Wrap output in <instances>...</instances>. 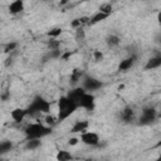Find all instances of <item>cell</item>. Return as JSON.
<instances>
[{"label": "cell", "mask_w": 161, "mask_h": 161, "mask_svg": "<svg viewBox=\"0 0 161 161\" xmlns=\"http://www.w3.org/2000/svg\"><path fill=\"white\" fill-rule=\"evenodd\" d=\"M49 133H52V127H45L40 123H30L25 128V135L28 140L42 138L44 136H48Z\"/></svg>", "instance_id": "1"}, {"label": "cell", "mask_w": 161, "mask_h": 161, "mask_svg": "<svg viewBox=\"0 0 161 161\" xmlns=\"http://www.w3.org/2000/svg\"><path fill=\"white\" fill-rule=\"evenodd\" d=\"M58 107H59V112H58V121H63L67 117H69L78 107V104L73 103L72 101H69L67 97H60V99L58 101Z\"/></svg>", "instance_id": "2"}, {"label": "cell", "mask_w": 161, "mask_h": 161, "mask_svg": "<svg viewBox=\"0 0 161 161\" xmlns=\"http://www.w3.org/2000/svg\"><path fill=\"white\" fill-rule=\"evenodd\" d=\"M50 108V103L48 101H45L42 97H35L34 101L30 103V106L26 109V114H35V113H40V112H49Z\"/></svg>", "instance_id": "3"}, {"label": "cell", "mask_w": 161, "mask_h": 161, "mask_svg": "<svg viewBox=\"0 0 161 161\" xmlns=\"http://www.w3.org/2000/svg\"><path fill=\"white\" fill-rule=\"evenodd\" d=\"M156 119V111L155 108L146 107L142 109V116L140 117L138 125H150Z\"/></svg>", "instance_id": "4"}, {"label": "cell", "mask_w": 161, "mask_h": 161, "mask_svg": "<svg viewBox=\"0 0 161 161\" xmlns=\"http://www.w3.org/2000/svg\"><path fill=\"white\" fill-rule=\"evenodd\" d=\"M80 141L88 146H97L99 142V136L96 132H83L80 135Z\"/></svg>", "instance_id": "5"}, {"label": "cell", "mask_w": 161, "mask_h": 161, "mask_svg": "<svg viewBox=\"0 0 161 161\" xmlns=\"http://www.w3.org/2000/svg\"><path fill=\"white\" fill-rule=\"evenodd\" d=\"M102 86H103L102 82L93 77H86L83 80V89H86V91H97Z\"/></svg>", "instance_id": "6"}, {"label": "cell", "mask_w": 161, "mask_h": 161, "mask_svg": "<svg viewBox=\"0 0 161 161\" xmlns=\"http://www.w3.org/2000/svg\"><path fill=\"white\" fill-rule=\"evenodd\" d=\"M78 106L83 107V108H86V109L92 111V109L94 108V96H92L91 93H84V94L80 97V99H79V102H78Z\"/></svg>", "instance_id": "7"}, {"label": "cell", "mask_w": 161, "mask_h": 161, "mask_svg": "<svg viewBox=\"0 0 161 161\" xmlns=\"http://www.w3.org/2000/svg\"><path fill=\"white\" fill-rule=\"evenodd\" d=\"M86 93V91L83 89V88H80V87H78V88H74V89H72V91H69V93L65 96L69 101H72L73 103H75V104H78V102H79V99H80V97L83 96Z\"/></svg>", "instance_id": "8"}, {"label": "cell", "mask_w": 161, "mask_h": 161, "mask_svg": "<svg viewBox=\"0 0 161 161\" xmlns=\"http://www.w3.org/2000/svg\"><path fill=\"white\" fill-rule=\"evenodd\" d=\"M24 10V3L21 0H15L9 5V11L11 14H19Z\"/></svg>", "instance_id": "9"}, {"label": "cell", "mask_w": 161, "mask_h": 161, "mask_svg": "<svg viewBox=\"0 0 161 161\" xmlns=\"http://www.w3.org/2000/svg\"><path fill=\"white\" fill-rule=\"evenodd\" d=\"M87 127H88V121H77L74 123V126L72 127L70 132L72 133H77V132H82L83 133V132H86Z\"/></svg>", "instance_id": "10"}, {"label": "cell", "mask_w": 161, "mask_h": 161, "mask_svg": "<svg viewBox=\"0 0 161 161\" xmlns=\"http://www.w3.org/2000/svg\"><path fill=\"white\" fill-rule=\"evenodd\" d=\"M25 116H26V109H23V108H15L11 112V118L15 122H21Z\"/></svg>", "instance_id": "11"}, {"label": "cell", "mask_w": 161, "mask_h": 161, "mask_svg": "<svg viewBox=\"0 0 161 161\" xmlns=\"http://www.w3.org/2000/svg\"><path fill=\"white\" fill-rule=\"evenodd\" d=\"M160 65H161V57H153V58H151V59L147 62V64L145 65V69H146V70H150V69L157 68V67H160Z\"/></svg>", "instance_id": "12"}, {"label": "cell", "mask_w": 161, "mask_h": 161, "mask_svg": "<svg viewBox=\"0 0 161 161\" xmlns=\"http://www.w3.org/2000/svg\"><path fill=\"white\" fill-rule=\"evenodd\" d=\"M133 63H135V57L126 58V59H123V60L119 63L118 69H119V70H127V69H130V68L133 65Z\"/></svg>", "instance_id": "13"}, {"label": "cell", "mask_w": 161, "mask_h": 161, "mask_svg": "<svg viewBox=\"0 0 161 161\" xmlns=\"http://www.w3.org/2000/svg\"><path fill=\"white\" fill-rule=\"evenodd\" d=\"M121 118H122L125 122L132 121V118H133V109L130 108V107H126V108L121 112Z\"/></svg>", "instance_id": "14"}, {"label": "cell", "mask_w": 161, "mask_h": 161, "mask_svg": "<svg viewBox=\"0 0 161 161\" xmlns=\"http://www.w3.org/2000/svg\"><path fill=\"white\" fill-rule=\"evenodd\" d=\"M72 160V155L70 152L65 151V150H60L57 153V161H70Z\"/></svg>", "instance_id": "15"}, {"label": "cell", "mask_w": 161, "mask_h": 161, "mask_svg": "<svg viewBox=\"0 0 161 161\" xmlns=\"http://www.w3.org/2000/svg\"><path fill=\"white\" fill-rule=\"evenodd\" d=\"M40 138H31V140H28L26 141V145H25V148L26 150H35L40 146Z\"/></svg>", "instance_id": "16"}, {"label": "cell", "mask_w": 161, "mask_h": 161, "mask_svg": "<svg viewBox=\"0 0 161 161\" xmlns=\"http://www.w3.org/2000/svg\"><path fill=\"white\" fill-rule=\"evenodd\" d=\"M13 148V143L10 141H0V155H4L6 152H9Z\"/></svg>", "instance_id": "17"}, {"label": "cell", "mask_w": 161, "mask_h": 161, "mask_svg": "<svg viewBox=\"0 0 161 161\" xmlns=\"http://www.w3.org/2000/svg\"><path fill=\"white\" fill-rule=\"evenodd\" d=\"M108 15H106V14H103V13H96L91 19H89V24H97V23H99V21H102V20H104L106 18H107Z\"/></svg>", "instance_id": "18"}, {"label": "cell", "mask_w": 161, "mask_h": 161, "mask_svg": "<svg viewBox=\"0 0 161 161\" xmlns=\"http://www.w3.org/2000/svg\"><path fill=\"white\" fill-rule=\"evenodd\" d=\"M112 11H113V8H112V5H111L109 3H103V4H101V6H99V13H103V14H106V15H109Z\"/></svg>", "instance_id": "19"}, {"label": "cell", "mask_w": 161, "mask_h": 161, "mask_svg": "<svg viewBox=\"0 0 161 161\" xmlns=\"http://www.w3.org/2000/svg\"><path fill=\"white\" fill-rule=\"evenodd\" d=\"M107 44H108L109 47H116V45L119 44V38H118L117 35H109V36L107 38Z\"/></svg>", "instance_id": "20"}, {"label": "cell", "mask_w": 161, "mask_h": 161, "mask_svg": "<svg viewBox=\"0 0 161 161\" xmlns=\"http://www.w3.org/2000/svg\"><path fill=\"white\" fill-rule=\"evenodd\" d=\"M80 77H82V72L79 69H74L73 73H72V75H70V82L72 83H75V82H78L80 79Z\"/></svg>", "instance_id": "21"}, {"label": "cell", "mask_w": 161, "mask_h": 161, "mask_svg": "<svg viewBox=\"0 0 161 161\" xmlns=\"http://www.w3.org/2000/svg\"><path fill=\"white\" fill-rule=\"evenodd\" d=\"M60 34H62V29H60V28H54V29H52V30L48 31V35H49L50 38H57V36H59Z\"/></svg>", "instance_id": "22"}, {"label": "cell", "mask_w": 161, "mask_h": 161, "mask_svg": "<svg viewBox=\"0 0 161 161\" xmlns=\"http://www.w3.org/2000/svg\"><path fill=\"white\" fill-rule=\"evenodd\" d=\"M59 45H60V43H59L58 40H49V42H48V47H49L50 50H55V49H58Z\"/></svg>", "instance_id": "23"}, {"label": "cell", "mask_w": 161, "mask_h": 161, "mask_svg": "<svg viewBox=\"0 0 161 161\" xmlns=\"http://www.w3.org/2000/svg\"><path fill=\"white\" fill-rule=\"evenodd\" d=\"M45 122L52 127V126H54V125L57 123V118H55L54 116H47V117H45Z\"/></svg>", "instance_id": "24"}, {"label": "cell", "mask_w": 161, "mask_h": 161, "mask_svg": "<svg viewBox=\"0 0 161 161\" xmlns=\"http://www.w3.org/2000/svg\"><path fill=\"white\" fill-rule=\"evenodd\" d=\"M62 54H60V50L59 49H55V50H50L49 52V58H59Z\"/></svg>", "instance_id": "25"}, {"label": "cell", "mask_w": 161, "mask_h": 161, "mask_svg": "<svg viewBox=\"0 0 161 161\" xmlns=\"http://www.w3.org/2000/svg\"><path fill=\"white\" fill-rule=\"evenodd\" d=\"M18 47V44L16 43H9L6 47H5V50L4 52H6V53H9V52H11V50H14L15 48Z\"/></svg>", "instance_id": "26"}, {"label": "cell", "mask_w": 161, "mask_h": 161, "mask_svg": "<svg viewBox=\"0 0 161 161\" xmlns=\"http://www.w3.org/2000/svg\"><path fill=\"white\" fill-rule=\"evenodd\" d=\"M93 57H94V60H96V62H99V60L103 59V54H102L99 50H96V52L93 53Z\"/></svg>", "instance_id": "27"}, {"label": "cell", "mask_w": 161, "mask_h": 161, "mask_svg": "<svg viewBox=\"0 0 161 161\" xmlns=\"http://www.w3.org/2000/svg\"><path fill=\"white\" fill-rule=\"evenodd\" d=\"M70 26H72V28H75V29H79V28H80V21H79V19H74V20L70 23Z\"/></svg>", "instance_id": "28"}, {"label": "cell", "mask_w": 161, "mask_h": 161, "mask_svg": "<svg viewBox=\"0 0 161 161\" xmlns=\"http://www.w3.org/2000/svg\"><path fill=\"white\" fill-rule=\"evenodd\" d=\"M75 36H77V39H83L84 38V31L79 28V29H77V34H75Z\"/></svg>", "instance_id": "29"}, {"label": "cell", "mask_w": 161, "mask_h": 161, "mask_svg": "<svg viewBox=\"0 0 161 161\" xmlns=\"http://www.w3.org/2000/svg\"><path fill=\"white\" fill-rule=\"evenodd\" d=\"M73 53H74V52H67V53L62 54V55H60V58H62V59H64V60H67V59H68V58H69V57H70Z\"/></svg>", "instance_id": "30"}, {"label": "cell", "mask_w": 161, "mask_h": 161, "mask_svg": "<svg viewBox=\"0 0 161 161\" xmlns=\"http://www.w3.org/2000/svg\"><path fill=\"white\" fill-rule=\"evenodd\" d=\"M78 141H79V140H78L77 137H72V138H69V142H68V143H69L70 146H74V145L78 143Z\"/></svg>", "instance_id": "31"}, {"label": "cell", "mask_w": 161, "mask_h": 161, "mask_svg": "<svg viewBox=\"0 0 161 161\" xmlns=\"http://www.w3.org/2000/svg\"><path fill=\"white\" fill-rule=\"evenodd\" d=\"M79 21H80V25L82 24H89V18H86V16H83V18H79Z\"/></svg>", "instance_id": "32"}, {"label": "cell", "mask_w": 161, "mask_h": 161, "mask_svg": "<svg viewBox=\"0 0 161 161\" xmlns=\"http://www.w3.org/2000/svg\"><path fill=\"white\" fill-rule=\"evenodd\" d=\"M9 97H10V93H9V92H5V93L1 96V99H3V101H6Z\"/></svg>", "instance_id": "33"}, {"label": "cell", "mask_w": 161, "mask_h": 161, "mask_svg": "<svg viewBox=\"0 0 161 161\" xmlns=\"http://www.w3.org/2000/svg\"><path fill=\"white\" fill-rule=\"evenodd\" d=\"M11 60H13L11 58H8V59H6V62H5V65H9V64H11V63H13Z\"/></svg>", "instance_id": "34"}, {"label": "cell", "mask_w": 161, "mask_h": 161, "mask_svg": "<svg viewBox=\"0 0 161 161\" xmlns=\"http://www.w3.org/2000/svg\"><path fill=\"white\" fill-rule=\"evenodd\" d=\"M84 161H93L92 158H87V160H84Z\"/></svg>", "instance_id": "35"}]
</instances>
